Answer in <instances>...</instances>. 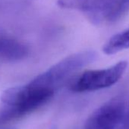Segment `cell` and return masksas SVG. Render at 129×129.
Returning a JSON list of instances; mask_svg holds the SVG:
<instances>
[{
    "label": "cell",
    "mask_w": 129,
    "mask_h": 129,
    "mask_svg": "<svg viewBox=\"0 0 129 129\" xmlns=\"http://www.w3.org/2000/svg\"><path fill=\"white\" fill-rule=\"evenodd\" d=\"M54 91L38 87L28 83L6 90L1 97L0 125L16 121L46 104Z\"/></svg>",
    "instance_id": "cell-1"
},
{
    "label": "cell",
    "mask_w": 129,
    "mask_h": 129,
    "mask_svg": "<svg viewBox=\"0 0 129 129\" xmlns=\"http://www.w3.org/2000/svg\"><path fill=\"white\" fill-rule=\"evenodd\" d=\"M57 6L81 12L96 25L114 23L129 12V0H57Z\"/></svg>",
    "instance_id": "cell-2"
},
{
    "label": "cell",
    "mask_w": 129,
    "mask_h": 129,
    "mask_svg": "<svg viewBox=\"0 0 129 129\" xmlns=\"http://www.w3.org/2000/svg\"><path fill=\"white\" fill-rule=\"evenodd\" d=\"M97 58L96 52L87 50L69 55L34 78L30 84L52 90L61 86L73 74L90 64Z\"/></svg>",
    "instance_id": "cell-3"
},
{
    "label": "cell",
    "mask_w": 129,
    "mask_h": 129,
    "mask_svg": "<svg viewBox=\"0 0 129 129\" xmlns=\"http://www.w3.org/2000/svg\"><path fill=\"white\" fill-rule=\"evenodd\" d=\"M127 66L126 61H120L108 69L86 71L72 82L71 90L75 92H89L109 87L121 79Z\"/></svg>",
    "instance_id": "cell-4"
},
{
    "label": "cell",
    "mask_w": 129,
    "mask_h": 129,
    "mask_svg": "<svg viewBox=\"0 0 129 129\" xmlns=\"http://www.w3.org/2000/svg\"><path fill=\"white\" fill-rule=\"evenodd\" d=\"M126 108L123 99H112L89 116L84 129H117L127 113Z\"/></svg>",
    "instance_id": "cell-5"
},
{
    "label": "cell",
    "mask_w": 129,
    "mask_h": 129,
    "mask_svg": "<svg viewBox=\"0 0 129 129\" xmlns=\"http://www.w3.org/2000/svg\"><path fill=\"white\" fill-rule=\"evenodd\" d=\"M29 53L28 47L12 38H0V59L15 61L24 58Z\"/></svg>",
    "instance_id": "cell-6"
},
{
    "label": "cell",
    "mask_w": 129,
    "mask_h": 129,
    "mask_svg": "<svg viewBox=\"0 0 129 129\" xmlns=\"http://www.w3.org/2000/svg\"><path fill=\"white\" fill-rule=\"evenodd\" d=\"M129 49V29L112 36L103 46V51L106 55H113Z\"/></svg>",
    "instance_id": "cell-7"
},
{
    "label": "cell",
    "mask_w": 129,
    "mask_h": 129,
    "mask_svg": "<svg viewBox=\"0 0 129 129\" xmlns=\"http://www.w3.org/2000/svg\"><path fill=\"white\" fill-rule=\"evenodd\" d=\"M126 119H127V123H128V124H129V112H127V114Z\"/></svg>",
    "instance_id": "cell-8"
}]
</instances>
